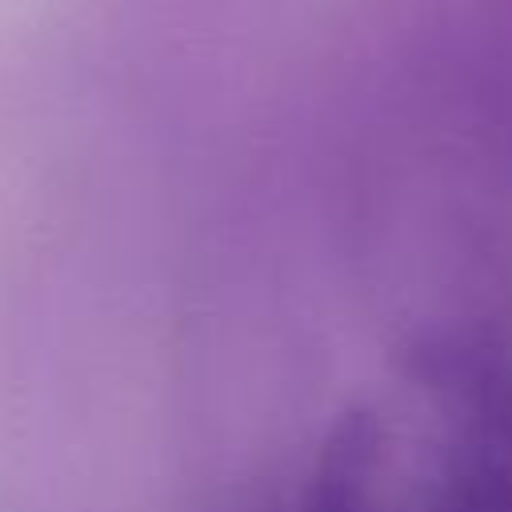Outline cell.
Instances as JSON below:
<instances>
[{
    "mask_svg": "<svg viewBox=\"0 0 512 512\" xmlns=\"http://www.w3.org/2000/svg\"><path fill=\"white\" fill-rule=\"evenodd\" d=\"M384 424L372 408H348L324 436L300 512H384Z\"/></svg>",
    "mask_w": 512,
    "mask_h": 512,
    "instance_id": "7a4b0ae2",
    "label": "cell"
},
{
    "mask_svg": "<svg viewBox=\"0 0 512 512\" xmlns=\"http://www.w3.org/2000/svg\"><path fill=\"white\" fill-rule=\"evenodd\" d=\"M408 372L456 428L444 480L480 512H512V372L460 336L416 344Z\"/></svg>",
    "mask_w": 512,
    "mask_h": 512,
    "instance_id": "6da1fadb",
    "label": "cell"
},
{
    "mask_svg": "<svg viewBox=\"0 0 512 512\" xmlns=\"http://www.w3.org/2000/svg\"><path fill=\"white\" fill-rule=\"evenodd\" d=\"M420 512H480V508H476L472 500H464V496H460V492L440 476V484L432 488V496L424 500V508H420Z\"/></svg>",
    "mask_w": 512,
    "mask_h": 512,
    "instance_id": "3957f363",
    "label": "cell"
}]
</instances>
